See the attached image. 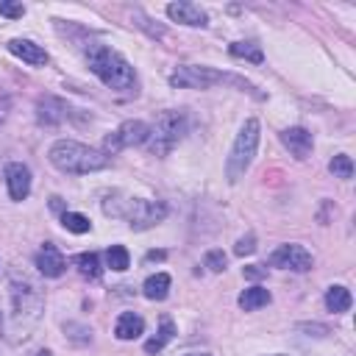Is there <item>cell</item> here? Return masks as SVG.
Returning a JSON list of instances; mask_svg holds the SVG:
<instances>
[{"label": "cell", "mask_w": 356, "mask_h": 356, "mask_svg": "<svg viewBox=\"0 0 356 356\" xmlns=\"http://www.w3.org/2000/svg\"><path fill=\"white\" fill-rule=\"evenodd\" d=\"M11 300H14V320L17 325L28 328L31 323L39 320L42 312V295L36 289V284H31L25 275H14L11 278Z\"/></svg>", "instance_id": "obj_6"}, {"label": "cell", "mask_w": 356, "mask_h": 356, "mask_svg": "<svg viewBox=\"0 0 356 356\" xmlns=\"http://www.w3.org/2000/svg\"><path fill=\"white\" fill-rule=\"evenodd\" d=\"M273 298H270V292L264 289V286H250V289H245L242 295H239V309H245V312H253V309H259V306H267Z\"/></svg>", "instance_id": "obj_18"}, {"label": "cell", "mask_w": 356, "mask_h": 356, "mask_svg": "<svg viewBox=\"0 0 356 356\" xmlns=\"http://www.w3.org/2000/svg\"><path fill=\"white\" fill-rule=\"evenodd\" d=\"M172 337H175V325H172V320H170L167 314H161V328H159V334H156L153 339L145 342V350H147V353H159Z\"/></svg>", "instance_id": "obj_20"}, {"label": "cell", "mask_w": 356, "mask_h": 356, "mask_svg": "<svg viewBox=\"0 0 356 356\" xmlns=\"http://www.w3.org/2000/svg\"><path fill=\"white\" fill-rule=\"evenodd\" d=\"M72 111L75 108H70V103H64L61 97H53V95H44V97L36 100V117L44 125H58V122L70 120Z\"/></svg>", "instance_id": "obj_10"}, {"label": "cell", "mask_w": 356, "mask_h": 356, "mask_svg": "<svg viewBox=\"0 0 356 356\" xmlns=\"http://www.w3.org/2000/svg\"><path fill=\"white\" fill-rule=\"evenodd\" d=\"M147 134H150V125L142 122V120H125L117 131H111L106 136V145H103V153H117L122 147H134V145H145L147 142Z\"/></svg>", "instance_id": "obj_8"}, {"label": "cell", "mask_w": 356, "mask_h": 356, "mask_svg": "<svg viewBox=\"0 0 356 356\" xmlns=\"http://www.w3.org/2000/svg\"><path fill=\"white\" fill-rule=\"evenodd\" d=\"M83 56L89 61V70L106 86H111L117 92H136V72L117 50H111L108 44H100V42H89L83 47Z\"/></svg>", "instance_id": "obj_1"}, {"label": "cell", "mask_w": 356, "mask_h": 356, "mask_svg": "<svg viewBox=\"0 0 356 356\" xmlns=\"http://www.w3.org/2000/svg\"><path fill=\"white\" fill-rule=\"evenodd\" d=\"M31 356H50V350H36V353H31Z\"/></svg>", "instance_id": "obj_32"}, {"label": "cell", "mask_w": 356, "mask_h": 356, "mask_svg": "<svg viewBox=\"0 0 356 356\" xmlns=\"http://www.w3.org/2000/svg\"><path fill=\"white\" fill-rule=\"evenodd\" d=\"M228 53H231L234 58H248V61H253V64H261V61H264V53H261V47H259L256 42H234V44L228 47Z\"/></svg>", "instance_id": "obj_21"}, {"label": "cell", "mask_w": 356, "mask_h": 356, "mask_svg": "<svg viewBox=\"0 0 356 356\" xmlns=\"http://www.w3.org/2000/svg\"><path fill=\"white\" fill-rule=\"evenodd\" d=\"M61 225H64L67 231H72V234H86V231L92 228V222H89L83 214H78V211H64V214H61Z\"/></svg>", "instance_id": "obj_24"}, {"label": "cell", "mask_w": 356, "mask_h": 356, "mask_svg": "<svg viewBox=\"0 0 356 356\" xmlns=\"http://www.w3.org/2000/svg\"><path fill=\"white\" fill-rule=\"evenodd\" d=\"M186 356H211V353H186Z\"/></svg>", "instance_id": "obj_33"}, {"label": "cell", "mask_w": 356, "mask_h": 356, "mask_svg": "<svg viewBox=\"0 0 356 356\" xmlns=\"http://www.w3.org/2000/svg\"><path fill=\"white\" fill-rule=\"evenodd\" d=\"M142 292L147 300H164L170 292V275L167 273H156L142 284Z\"/></svg>", "instance_id": "obj_17"}, {"label": "cell", "mask_w": 356, "mask_h": 356, "mask_svg": "<svg viewBox=\"0 0 356 356\" xmlns=\"http://www.w3.org/2000/svg\"><path fill=\"white\" fill-rule=\"evenodd\" d=\"M281 142H284V147L295 156V159H309V153H312V145H314V139H312V134L306 131V128H300V125H295V128H286V131H281Z\"/></svg>", "instance_id": "obj_13"}, {"label": "cell", "mask_w": 356, "mask_h": 356, "mask_svg": "<svg viewBox=\"0 0 356 356\" xmlns=\"http://www.w3.org/2000/svg\"><path fill=\"white\" fill-rule=\"evenodd\" d=\"M6 184H8L11 200H25L28 192H31V170L19 161H11L6 167Z\"/></svg>", "instance_id": "obj_12"}, {"label": "cell", "mask_w": 356, "mask_h": 356, "mask_svg": "<svg viewBox=\"0 0 356 356\" xmlns=\"http://www.w3.org/2000/svg\"><path fill=\"white\" fill-rule=\"evenodd\" d=\"M256 147H259V120L250 117L239 128V134L234 139V147H231V156L225 161V175H228L231 184H236L248 172V167H250V161L256 156Z\"/></svg>", "instance_id": "obj_5"}, {"label": "cell", "mask_w": 356, "mask_h": 356, "mask_svg": "<svg viewBox=\"0 0 356 356\" xmlns=\"http://www.w3.org/2000/svg\"><path fill=\"white\" fill-rule=\"evenodd\" d=\"M164 256H167V253H164V250H150V253H147V256H145V261H161V259H164Z\"/></svg>", "instance_id": "obj_30"}, {"label": "cell", "mask_w": 356, "mask_h": 356, "mask_svg": "<svg viewBox=\"0 0 356 356\" xmlns=\"http://www.w3.org/2000/svg\"><path fill=\"white\" fill-rule=\"evenodd\" d=\"M186 134V114L184 111H161L147 134V150L153 156H167Z\"/></svg>", "instance_id": "obj_4"}, {"label": "cell", "mask_w": 356, "mask_h": 356, "mask_svg": "<svg viewBox=\"0 0 356 356\" xmlns=\"http://www.w3.org/2000/svg\"><path fill=\"white\" fill-rule=\"evenodd\" d=\"M8 50H11L17 58H22L25 64H33V67H44V64H47L44 47H39V44L31 42V39H11V42H8Z\"/></svg>", "instance_id": "obj_15"}, {"label": "cell", "mask_w": 356, "mask_h": 356, "mask_svg": "<svg viewBox=\"0 0 356 356\" xmlns=\"http://www.w3.org/2000/svg\"><path fill=\"white\" fill-rule=\"evenodd\" d=\"M225 261H228V259H225L222 250H209V253L203 256V264H206L211 273H222V270H225Z\"/></svg>", "instance_id": "obj_26"}, {"label": "cell", "mask_w": 356, "mask_h": 356, "mask_svg": "<svg viewBox=\"0 0 356 356\" xmlns=\"http://www.w3.org/2000/svg\"><path fill=\"white\" fill-rule=\"evenodd\" d=\"M50 164L61 172H75V175H83V172H95V170H103L108 167V156L103 150H95L89 145H81V142H72V139H61L50 147L47 153Z\"/></svg>", "instance_id": "obj_2"}, {"label": "cell", "mask_w": 356, "mask_h": 356, "mask_svg": "<svg viewBox=\"0 0 356 356\" xmlns=\"http://www.w3.org/2000/svg\"><path fill=\"white\" fill-rule=\"evenodd\" d=\"M106 264H108L111 270H117V273L128 270V264H131V259H128V250H125L122 245H111V248L106 250Z\"/></svg>", "instance_id": "obj_23"}, {"label": "cell", "mask_w": 356, "mask_h": 356, "mask_svg": "<svg viewBox=\"0 0 356 356\" xmlns=\"http://www.w3.org/2000/svg\"><path fill=\"white\" fill-rule=\"evenodd\" d=\"M72 261H75V267L81 270V275H86V278H100V273H103L97 253H78Z\"/></svg>", "instance_id": "obj_22"}, {"label": "cell", "mask_w": 356, "mask_h": 356, "mask_svg": "<svg viewBox=\"0 0 356 356\" xmlns=\"http://www.w3.org/2000/svg\"><path fill=\"white\" fill-rule=\"evenodd\" d=\"M253 250H256V236H253V234L239 236L236 245H234V253H236V256H250Z\"/></svg>", "instance_id": "obj_27"}, {"label": "cell", "mask_w": 356, "mask_h": 356, "mask_svg": "<svg viewBox=\"0 0 356 356\" xmlns=\"http://www.w3.org/2000/svg\"><path fill=\"white\" fill-rule=\"evenodd\" d=\"M0 14L8 17V19H17L25 14V6L22 3H14V0H0Z\"/></svg>", "instance_id": "obj_28"}, {"label": "cell", "mask_w": 356, "mask_h": 356, "mask_svg": "<svg viewBox=\"0 0 356 356\" xmlns=\"http://www.w3.org/2000/svg\"><path fill=\"white\" fill-rule=\"evenodd\" d=\"M142 331H145V320L136 312H122L117 317V325H114L117 339H136Z\"/></svg>", "instance_id": "obj_16"}, {"label": "cell", "mask_w": 356, "mask_h": 356, "mask_svg": "<svg viewBox=\"0 0 356 356\" xmlns=\"http://www.w3.org/2000/svg\"><path fill=\"white\" fill-rule=\"evenodd\" d=\"M350 303H353V298H350V292H348L345 286H339V284L328 286V292H325V306H328V312H348Z\"/></svg>", "instance_id": "obj_19"}, {"label": "cell", "mask_w": 356, "mask_h": 356, "mask_svg": "<svg viewBox=\"0 0 356 356\" xmlns=\"http://www.w3.org/2000/svg\"><path fill=\"white\" fill-rule=\"evenodd\" d=\"M270 264L281 267V270H295V273H306L312 270V253L303 245H278L270 253Z\"/></svg>", "instance_id": "obj_9"}, {"label": "cell", "mask_w": 356, "mask_h": 356, "mask_svg": "<svg viewBox=\"0 0 356 356\" xmlns=\"http://www.w3.org/2000/svg\"><path fill=\"white\" fill-rule=\"evenodd\" d=\"M128 225L134 231H145V228H153L156 222H161L167 217V206L161 200H145V197H131L128 206H125V214Z\"/></svg>", "instance_id": "obj_7"}, {"label": "cell", "mask_w": 356, "mask_h": 356, "mask_svg": "<svg viewBox=\"0 0 356 356\" xmlns=\"http://www.w3.org/2000/svg\"><path fill=\"white\" fill-rule=\"evenodd\" d=\"M50 209H53V211H61V214H64V203H61V197H50Z\"/></svg>", "instance_id": "obj_31"}, {"label": "cell", "mask_w": 356, "mask_h": 356, "mask_svg": "<svg viewBox=\"0 0 356 356\" xmlns=\"http://www.w3.org/2000/svg\"><path fill=\"white\" fill-rule=\"evenodd\" d=\"M328 167H331V172L339 175V178H353V161H350V156H345V153L334 156Z\"/></svg>", "instance_id": "obj_25"}, {"label": "cell", "mask_w": 356, "mask_h": 356, "mask_svg": "<svg viewBox=\"0 0 356 356\" xmlns=\"http://www.w3.org/2000/svg\"><path fill=\"white\" fill-rule=\"evenodd\" d=\"M36 267H39V273L44 278H58L64 273V267H67V259L61 256V250L56 245L44 242V248L36 253Z\"/></svg>", "instance_id": "obj_14"}, {"label": "cell", "mask_w": 356, "mask_h": 356, "mask_svg": "<svg viewBox=\"0 0 356 356\" xmlns=\"http://www.w3.org/2000/svg\"><path fill=\"white\" fill-rule=\"evenodd\" d=\"M222 81H225V83H236V86L253 92V86H250L248 81H242V78H236V75H228V72H217V70H211V67L181 64V67H175V72L170 75V86H178V89H209V86L222 83ZM253 95H256V92H253ZM256 97H261V95H256Z\"/></svg>", "instance_id": "obj_3"}, {"label": "cell", "mask_w": 356, "mask_h": 356, "mask_svg": "<svg viewBox=\"0 0 356 356\" xmlns=\"http://www.w3.org/2000/svg\"><path fill=\"white\" fill-rule=\"evenodd\" d=\"M167 17L175 19V22H181V25H189V28H206V22H209L206 11L197 3H189V0L170 3L167 6Z\"/></svg>", "instance_id": "obj_11"}, {"label": "cell", "mask_w": 356, "mask_h": 356, "mask_svg": "<svg viewBox=\"0 0 356 356\" xmlns=\"http://www.w3.org/2000/svg\"><path fill=\"white\" fill-rule=\"evenodd\" d=\"M242 273H245V278L259 281V278H264V275H267V267H261V264H248Z\"/></svg>", "instance_id": "obj_29"}]
</instances>
